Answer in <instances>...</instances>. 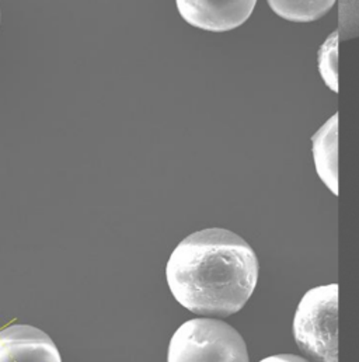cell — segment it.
Listing matches in <instances>:
<instances>
[{"instance_id":"2","label":"cell","mask_w":359,"mask_h":362,"mask_svg":"<svg viewBox=\"0 0 359 362\" xmlns=\"http://www.w3.org/2000/svg\"><path fill=\"white\" fill-rule=\"evenodd\" d=\"M339 285L310 289L299 302L293 336L299 349L317 362H339Z\"/></svg>"},{"instance_id":"3","label":"cell","mask_w":359,"mask_h":362,"mask_svg":"<svg viewBox=\"0 0 359 362\" xmlns=\"http://www.w3.org/2000/svg\"><path fill=\"white\" fill-rule=\"evenodd\" d=\"M167 362H250L246 343L230 325L218 319H191L173 334Z\"/></svg>"},{"instance_id":"8","label":"cell","mask_w":359,"mask_h":362,"mask_svg":"<svg viewBox=\"0 0 359 362\" xmlns=\"http://www.w3.org/2000/svg\"><path fill=\"white\" fill-rule=\"evenodd\" d=\"M337 61H339V33L334 31L322 44L319 49V71L322 79L329 86L330 90L339 93V75H337Z\"/></svg>"},{"instance_id":"6","label":"cell","mask_w":359,"mask_h":362,"mask_svg":"<svg viewBox=\"0 0 359 362\" xmlns=\"http://www.w3.org/2000/svg\"><path fill=\"white\" fill-rule=\"evenodd\" d=\"M313 159L319 177L339 195V114L333 115L312 138Z\"/></svg>"},{"instance_id":"1","label":"cell","mask_w":359,"mask_h":362,"mask_svg":"<svg viewBox=\"0 0 359 362\" xmlns=\"http://www.w3.org/2000/svg\"><path fill=\"white\" fill-rule=\"evenodd\" d=\"M166 278L182 308L201 316L228 317L253 295L259 260L239 235L209 228L191 233L172 253Z\"/></svg>"},{"instance_id":"7","label":"cell","mask_w":359,"mask_h":362,"mask_svg":"<svg viewBox=\"0 0 359 362\" xmlns=\"http://www.w3.org/2000/svg\"><path fill=\"white\" fill-rule=\"evenodd\" d=\"M269 7L281 17L295 23H309L322 18L334 6L333 0L322 1H269Z\"/></svg>"},{"instance_id":"9","label":"cell","mask_w":359,"mask_h":362,"mask_svg":"<svg viewBox=\"0 0 359 362\" xmlns=\"http://www.w3.org/2000/svg\"><path fill=\"white\" fill-rule=\"evenodd\" d=\"M261 362H309L299 356H293V354H279V356H272Z\"/></svg>"},{"instance_id":"4","label":"cell","mask_w":359,"mask_h":362,"mask_svg":"<svg viewBox=\"0 0 359 362\" xmlns=\"http://www.w3.org/2000/svg\"><path fill=\"white\" fill-rule=\"evenodd\" d=\"M181 17L192 27L223 33L240 27L252 16L254 0L211 1V0H177Z\"/></svg>"},{"instance_id":"5","label":"cell","mask_w":359,"mask_h":362,"mask_svg":"<svg viewBox=\"0 0 359 362\" xmlns=\"http://www.w3.org/2000/svg\"><path fill=\"white\" fill-rule=\"evenodd\" d=\"M0 362H62L54 340L30 325L0 329Z\"/></svg>"}]
</instances>
